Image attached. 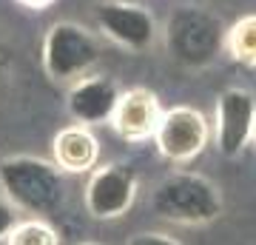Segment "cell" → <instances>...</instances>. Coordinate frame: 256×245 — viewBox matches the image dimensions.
<instances>
[{
	"label": "cell",
	"mask_w": 256,
	"mask_h": 245,
	"mask_svg": "<svg viewBox=\"0 0 256 245\" xmlns=\"http://www.w3.org/2000/svg\"><path fill=\"white\" fill-rule=\"evenodd\" d=\"M225 20L196 3L176 6L160 29L165 55L188 72H202L216 63V57L225 52Z\"/></svg>",
	"instance_id": "cell-1"
},
{
	"label": "cell",
	"mask_w": 256,
	"mask_h": 245,
	"mask_svg": "<svg viewBox=\"0 0 256 245\" xmlns=\"http://www.w3.org/2000/svg\"><path fill=\"white\" fill-rule=\"evenodd\" d=\"M0 194L23 214L46 219L63 208L66 174L54 160L34 154H12L0 160Z\"/></svg>",
	"instance_id": "cell-2"
},
{
	"label": "cell",
	"mask_w": 256,
	"mask_h": 245,
	"mask_svg": "<svg viewBox=\"0 0 256 245\" xmlns=\"http://www.w3.org/2000/svg\"><path fill=\"white\" fill-rule=\"evenodd\" d=\"M151 211L165 222L200 228L225 214V197L220 185L200 171H171L151 191Z\"/></svg>",
	"instance_id": "cell-3"
},
{
	"label": "cell",
	"mask_w": 256,
	"mask_h": 245,
	"mask_svg": "<svg viewBox=\"0 0 256 245\" xmlns=\"http://www.w3.org/2000/svg\"><path fill=\"white\" fill-rule=\"evenodd\" d=\"M102 43L92 29H86L77 20H57L46 29L43 46H40V63L52 83L80 80L100 63Z\"/></svg>",
	"instance_id": "cell-4"
},
{
	"label": "cell",
	"mask_w": 256,
	"mask_h": 245,
	"mask_svg": "<svg viewBox=\"0 0 256 245\" xmlns=\"http://www.w3.org/2000/svg\"><path fill=\"white\" fill-rule=\"evenodd\" d=\"M151 140L162 160L174 165H188L208 148L210 123L194 106H174V109L162 111Z\"/></svg>",
	"instance_id": "cell-5"
},
{
	"label": "cell",
	"mask_w": 256,
	"mask_h": 245,
	"mask_svg": "<svg viewBox=\"0 0 256 245\" xmlns=\"http://www.w3.org/2000/svg\"><path fill=\"white\" fill-rule=\"evenodd\" d=\"M140 177L126 163H102L88 174V182L82 188V205L92 219L108 222V219L126 217L131 205L137 202Z\"/></svg>",
	"instance_id": "cell-6"
},
{
	"label": "cell",
	"mask_w": 256,
	"mask_h": 245,
	"mask_svg": "<svg viewBox=\"0 0 256 245\" xmlns=\"http://www.w3.org/2000/svg\"><path fill=\"white\" fill-rule=\"evenodd\" d=\"M94 23L102 37L128 52H146L160 37L154 12L131 0H100L94 6Z\"/></svg>",
	"instance_id": "cell-7"
},
{
	"label": "cell",
	"mask_w": 256,
	"mask_h": 245,
	"mask_svg": "<svg viewBox=\"0 0 256 245\" xmlns=\"http://www.w3.org/2000/svg\"><path fill=\"white\" fill-rule=\"evenodd\" d=\"M256 131V94L242 86H228L216 97L214 114V143L225 160L245 154Z\"/></svg>",
	"instance_id": "cell-8"
},
{
	"label": "cell",
	"mask_w": 256,
	"mask_h": 245,
	"mask_svg": "<svg viewBox=\"0 0 256 245\" xmlns=\"http://www.w3.org/2000/svg\"><path fill=\"white\" fill-rule=\"evenodd\" d=\"M120 86L106 74H86L66 91V111L77 126H106L120 103Z\"/></svg>",
	"instance_id": "cell-9"
},
{
	"label": "cell",
	"mask_w": 256,
	"mask_h": 245,
	"mask_svg": "<svg viewBox=\"0 0 256 245\" xmlns=\"http://www.w3.org/2000/svg\"><path fill=\"white\" fill-rule=\"evenodd\" d=\"M160 117H162V109H160L156 94L151 89L134 86L120 94L117 111L111 117V128L126 143H146L154 137Z\"/></svg>",
	"instance_id": "cell-10"
},
{
	"label": "cell",
	"mask_w": 256,
	"mask_h": 245,
	"mask_svg": "<svg viewBox=\"0 0 256 245\" xmlns=\"http://www.w3.org/2000/svg\"><path fill=\"white\" fill-rule=\"evenodd\" d=\"M52 160L63 174H92L100 165V140L88 126L72 123L52 137Z\"/></svg>",
	"instance_id": "cell-11"
},
{
	"label": "cell",
	"mask_w": 256,
	"mask_h": 245,
	"mask_svg": "<svg viewBox=\"0 0 256 245\" xmlns=\"http://www.w3.org/2000/svg\"><path fill=\"white\" fill-rule=\"evenodd\" d=\"M225 52L236 63L256 69V15H242L230 23L225 35Z\"/></svg>",
	"instance_id": "cell-12"
},
{
	"label": "cell",
	"mask_w": 256,
	"mask_h": 245,
	"mask_svg": "<svg viewBox=\"0 0 256 245\" xmlns=\"http://www.w3.org/2000/svg\"><path fill=\"white\" fill-rule=\"evenodd\" d=\"M6 245H60V234L48 219L28 217L20 219L6 236Z\"/></svg>",
	"instance_id": "cell-13"
},
{
	"label": "cell",
	"mask_w": 256,
	"mask_h": 245,
	"mask_svg": "<svg viewBox=\"0 0 256 245\" xmlns=\"http://www.w3.org/2000/svg\"><path fill=\"white\" fill-rule=\"evenodd\" d=\"M126 245H185V242H180L171 234H162V231H140V234L128 236Z\"/></svg>",
	"instance_id": "cell-14"
},
{
	"label": "cell",
	"mask_w": 256,
	"mask_h": 245,
	"mask_svg": "<svg viewBox=\"0 0 256 245\" xmlns=\"http://www.w3.org/2000/svg\"><path fill=\"white\" fill-rule=\"evenodd\" d=\"M18 214H20V211L14 208V205H12L3 194H0V242H6V236L12 234V228L20 222Z\"/></svg>",
	"instance_id": "cell-15"
},
{
	"label": "cell",
	"mask_w": 256,
	"mask_h": 245,
	"mask_svg": "<svg viewBox=\"0 0 256 245\" xmlns=\"http://www.w3.org/2000/svg\"><path fill=\"white\" fill-rule=\"evenodd\" d=\"M18 6H23V9H28V12H46V9H52L57 0H14Z\"/></svg>",
	"instance_id": "cell-16"
},
{
	"label": "cell",
	"mask_w": 256,
	"mask_h": 245,
	"mask_svg": "<svg viewBox=\"0 0 256 245\" xmlns=\"http://www.w3.org/2000/svg\"><path fill=\"white\" fill-rule=\"evenodd\" d=\"M6 74H9V55H6V49L0 43V86L6 83Z\"/></svg>",
	"instance_id": "cell-17"
},
{
	"label": "cell",
	"mask_w": 256,
	"mask_h": 245,
	"mask_svg": "<svg viewBox=\"0 0 256 245\" xmlns=\"http://www.w3.org/2000/svg\"><path fill=\"white\" fill-rule=\"evenodd\" d=\"M80 245H100V242H80Z\"/></svg>",
	"instance_id": "cell-18"
},
{
	"label": "cell",
	"mask_w": 256,
	"mask_h": 245,
	"mask_svg": "<svg viewBox=\"0 0 256 245\" xmlns=\"http://www.w3.org/2000/svg\"><path fill=\"white\" fill-rule=\"evenodd\" d=\"M254 143H256V131H254Z\"/></svg>",
	"instance_id": "cell-19"
}]
</instances>
